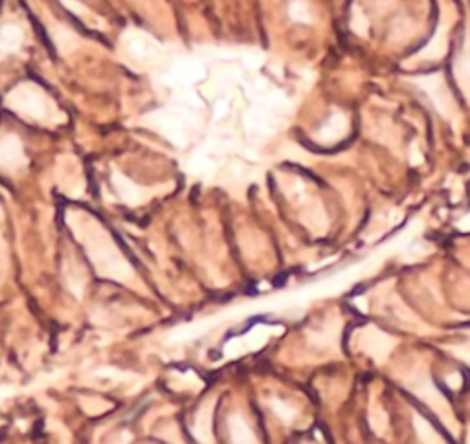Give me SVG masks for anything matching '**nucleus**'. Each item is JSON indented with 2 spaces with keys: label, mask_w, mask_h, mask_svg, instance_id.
I'll list each match as a JSON object with an SVG mask.
<instances>
[{
  "label": "nucleus",
  "mask_w": 470,
  "mask_h": 444,
  "mask_svg": "<svg viewBox=\"0 0 470 444\" xmlns=\"http://www.w3.org/2000/svg\"><path fill=\"white\" fill-rule=\"evenodd\" d=\"M75 235L81 239L85 244V250L92 259V265L103 277H112V279L125 281L129 277L130 268L127 267L125 259L120 253L118 246L112 243L111 235L107 229L101 228L92 215L75 217Z\"/></svg>",
  "instance_id": "nucleus-1"
},
{
  "label": "nucleus",
  "mask_w": 470,
  "mask_h": 444,
  "mask_svg": "<svg viewBox=\"0 0 470 444\" xmlns=\"http://www.w3.org/2000/svg\"><path fill=\"white\" fill-rule=\"evenodd\" d=\"M8 107L33 122H57V110L48 96L33 83H23L8 96Z\"/></svg>",
  "instance_id": "nucleus-2"
},
{
  "label": "nucleus",
  "mask_w": 470,
  "mask_h": 444,
  "mask_svg": "<svg viewBox=\"0 0 470 444\" xmlns=\"http://www.w3.org/2000/svg\"><path fill=\"white\" fill-rule=\"evenodd\" d=\"M26 164L23 145L13 134L0 138V167L6 171H19Z\"/></svg>",
  "instance_id": "nucleus-3"
}]
</instances>
